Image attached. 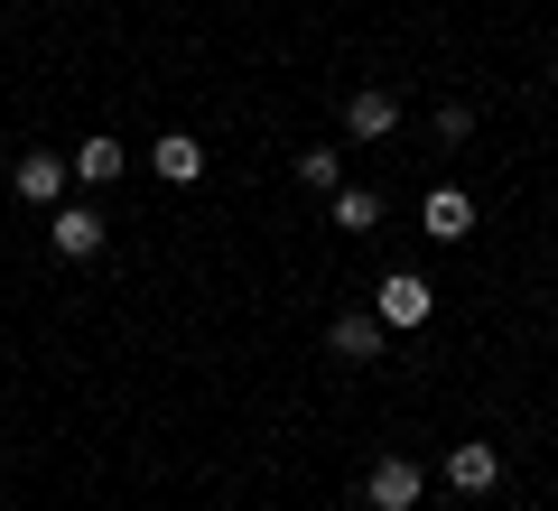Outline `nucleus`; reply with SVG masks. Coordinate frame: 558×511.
<instances>
[{
	"instance_id": "f257e3e1",
	"label": "nucleus",
	"mask_w": 558,
	"mask_h": 511,
	"mask_svg": "<svg viewBox=\"0 0 558 511\" xmlns=\"http://www.w3.org/2000/svg\"><path fill=\"white\" fill-rule=\"evenodd\" d=\"M373 316H381V334H410V326H428V316H438V289H428L418 270H381Z\"/></svg>"
},
{
	"instance_id": "f03ea898",
	"label": "nucleus",
	"mask_w": 558,
	"mask_h": 511,
	"mask_svg": "<svg viewBox=\"0 0 558 511\" xmlns=\"http://www.w3.org/2000/svg\"><path fill=\"white\" fill-rule=\"evenodd\" d=\"M400 131V94L391 84H354L344 94V139H391Z\"/></svg>"
},
{
	"instance_id": "7ed1b4c3",
	"label": "nucleus",
	"mask_w": 558,
	"mask_h": 511,
	"mask_svg": "<svg viewBox=\"0 0 558 511\" xmlns=\"http://www.w3.org/2000/svg\"><path fill=\"white\" fill-rule=\"evenodd\" d=\"M418 492H428V474H418L410 455H381V465L363 474V502H373V511H410Z\"/></svg>"
},
{
	"instance_id": "20e7f679",
	"label": "nucleus",
	"mask_w": 558,
	"mask_h": 511,
	"mask_svg": "<svg viewBox=\"0 0 558 511\" xmlns=\"http://www.w3.org/2000/svg\"><path fill=\"white\" fill-rule=\"evenodd\" d=\"M47 242H57V260H94L102 252V215L94 205H47Z\"/></svg>"
},
{
	"instance_id": "39448f33",
	"label": "nucleus",
	"mask_w": 558,
	"mask_h": 511,
	"mask_svg": "<svg viewBox=\"0 0 558 511\" xmlns=\"http://www.w3.org/2000/svg\"><path fill=\"white\" fill-rule=\"evenodd\" d=\"M438 474H447V484L465 492V502H475V492H494V484H502V447L465 437V447H447V465H438Z\"/></svg>"
},
{
	"instance_id": "423d86ee",
	"label": "nucleus",
	"mask_w": 558,
	"mask_h": 511,
	"mask_svg": "<svg viewBox=\"0 0 558 511\" xmlns=\"http://www.w3.org/2000/svg\"><path fill=\"white\" fill-rule=\"evenodd\" d=\"M149 168H159L168 186H196V178H205V139H186V131H159V139H149Z\"/></svg>"
},
{
	"instance_id": "0eeeda50",
	"label": "nucleus",
	"mask_w": 558,
	"mask_h": 511,
	"mask_svg": "<svg viewBox=\"0 0 558 511\" xmlns=\"http://www.w3.org/2000/svg\"><path fill=\"white\" fill-rule=\"evenodd\" d=\"M326 354L336 363H381V316L363 307V316H336V326H326Z\"/></svg>"
},
{
	"instance_id": "6e6552de",
	"label": "nucleus",
	"mask_w": 558,
	"mask_h": 511,
	"mask_svg": "<svg viewBox=\"0 0 558 511\" xmlns=\"http://www.w3.org/2000/svg\"><path fill=\"white\" fill-rule=\"evenodd\" d=\"M65 178H75V168H65L57 149H20V205H57Z\"/></svg>"
},
{
	"instance_id": "1a4fd4ad",
	"label": "nucleus",
	"mask_w": 558,
	"mask_h": 511,
	"mask_svg": "<svg viewBox=\"0 0 558 511\" xmlns=\"http://www.w3.org/2000/svg\"><path fill=\"white\" fill-rule=\"evenodd\" d=\"M418 233H428V242H465V233H475V205H465L457 186H438V196L418 205Z\"/></svg>"
},
{
	"instance_id": "9d476101",
	"label": "nucleus",
	"mask_w": 558,
	"mask_h": 511,
	"mask_svg": "<svg viewBox=\"0 0 558 511\" xmlns=\"http://www.w3.org/2000/svg\"><path fill=\"white\" fill-rule=\"evenodd\" d=\"M65 168H75V178H84V186H112V178H121V168H131V149H121V139H112V131H94V139H75V158H65Z\"/></svg>"
},
{
	"instance_id": "9b49d317",
	"label": "nucleus",
	"mask_w": 558,
	"mask_h": 511,
	"mask_svg": "<svg viewBox=\"0 0 558 511\" xmlns=\"http://www.w3.org/2000/svg\"><path fill=\"white\" fill-rule=\"evenodd\" d=\"M289 168H299V186H317V196H336V186H344V149H299Z\"/></svg>"
},
{
	"instance_id": "f8f14e48",
	"label": "nucleus",
	"mask_w": 558,
	"mask_h": 511,
	"mask_svg": "<svg viewBox=\"0 0 558 511\" xmlns=\"http://www.w3.org/2000/svg\"><path fill=\"white\" fill-rule=\"evenodd\" d=\"M381 223V196L373 186H336V233H373Z\"/></svg>"
},
{
	"instance_id": "ddd939ff",
	"label": "nucleus",
	"mask_w": 558,
	"mask_h": 511,
	"mask_svg": "<svg viewBox=\"0 0 558 511\" xmlns=\"http://www.w3.org/2000/svg\"><path fill=\"white\" fill-rule=\"evenodd\" d=\"M428 131H438L447 149H465V139H475V112H465V102H438V121H428Z\"/></svg>"
}]
</instances>
